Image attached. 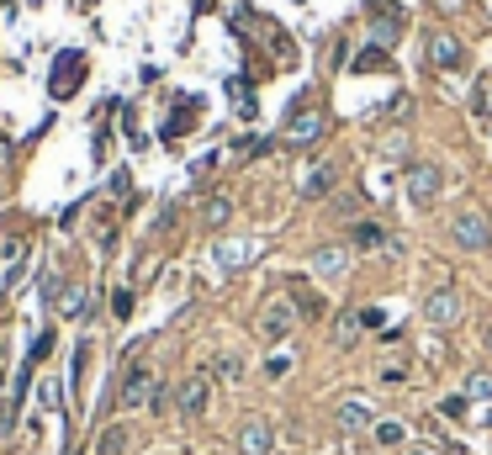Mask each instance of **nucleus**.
<instances>
[{"instance_id": "obj_20", "label": "nucleus", "mask_w": 492, "mask_h": 455, "mask_svg": "<svg viewBox=\"0 0 492 455\" xmlns=\"http://www.w3.org/2000/svg\"><path fill=\"white\" fill-rule=\"evenodd\" d=\"M349 243H355V249H381L387 233H381L376 223H355V228H349Z\"/></svg>"}, {"instance_id": "obj_5", "label": "nucleus", "mask_w": 492, "mask_h": 455, "mask_svg": "<svg viewBox=\"0 0 492 455\" xmlns=\"http://www.w3.org/2000/svg\"><path fill=\"white\" fill-rule=\"evenodd\" d=\"M450 239L461 243L466 254H482L492 243V223L482 213H456V223H450Z\"/></svg>"}, {"instance_id": "obj_7", "label": "nucleus", "mask_w": 492, "mask_h": 455, "mask_svg": "<svg viewBox=\"0 0 492 455\" xmlns=\"http://www.w3.org/2000/svg\"><path fill=\"white\" fill-rule=\"evenodd\" d=\"M80 80H85V54H80V48H74V54H59V64H54V80H48L54 101L74 95V91H80Z\"/></svg>"}, {"instance_id": "obj_13", "label": "nucleus", "mask_w": 492, "mask_h": 455, "mask_svg": "<svg viewBox=\"0 0 492 455\" xmlns=\"http://www.w3.org/2000/svg\"><path fill=\"white\" fill-rule=\"evenodd\" d=\"M366 329H370L366 307H349V312H339V323H334V344H339V350H349V344H360Z\"/></svg>"}, {"instance_id": "obj_11", "label": "nucleus", "mask_w": 492, "mask_h": 455, "mask_svg": "<svg viewBox=\"0 0 492 455\" xmlns=\"http://www.w3.org/2000/svg\"><path fill=\"white\" fill-rule=\"evenodd\" d=\"M429 64L445 74V69H461L466 64V48L461 37H450V32H429Z\"/></svg>"}, {"instance_id": "obj_3", "label": "nucleus", "mask_w": 492, "mask_h": 455, "mask_svg": "<svg viewBox=\"0 0 492 455\" xmlns=\"http://www.w3.org/2000/svg\"><path fill=\"white\" fill-rule=\"evenodd\" d=\"M207 402H212V376L196 371V376H185L181 387H175V419H181V424H196V419L207 413Z\"/></svg>"}, {"instance_id": "obj_16", "label": "nucleus", "mask_w": 492, "mask_h": 455, "mask_svg": "<svg viewBox=\"0 0 492 455\" xmlns=\"http://www.w3.org/2000/svg\"><path fill=\"white\" fill-rule=\"evenodd\" d=\"M339 181L334 164H308V175H302V196H329Z\"/></svg>"}, {"instance_id": "obj_29", "label": "nucleus", "mask_w": 492, "mask_h": 455, "mask_svg": "<svg viewBox=\"0 0 492 455\" xmlns=\"http://www.w3.org/2000/svg\"><path fill=\"white\" fill-rule=\"evenodd\" d=\"M64 312L80 318V312H85V292H69V297H64Z\"/></svg>"}, {"instance_id": "obj_12", "label": "nucleus", "mask_w": 492, "mask_h": 455, "mask_svg": "<svg viewBox=\"0 0 492 455\" xmlns=\"http://www.w3.org/2000/svg\"><path fill=\"white\" fill-rule=\"evenodd\" d=\"M212 254H217V271H244L249 260L260 254V243H254V239H222Z\"/></svg>"}, {"instance_id": "obj_6", "label": "nucleus", "mask_w": 492, "mask_h": 455, "mask_svg": "<svg viewBox=\"0 0 492 455\" xmlns=\"http://www.w3.org/2000/svg\"><path fill=\"white\" fill-rule=\"evenodd\" d=\"M233 445H239V455H271L276 450V424L271 419H244Z\"/></svg>"}, {"instance_id": "obj_26", "label": "nucleus", "mask_w": 492, "mask_h": 455, "mask_svg": "<svg viewBox=\"0 0 492 455\" xmlns=\"http://www.w3.org/2000/svg\"><path fill=\"white\" fill-rule=\"evenodd\" d=\"M477 112H482V117L492 122V74L482 80V85H477Z\"/></svg>"}, {"instance_id": "obj_2", "label": "nucleus", "mask_w": 492, "mask_h": 455, "mask_svg": "<svg viewBox=\"0 0 492 455\" xmlns=\"http://www.w3.org/2000/svg\"><path fill=\"white\" fill-rule=\"evenodd\" d=\"M402 191H408L413 207H434L439 191H445V170L429 164V159H424V164H408V170H402Z\"/></svg>"}, {"instance_id": "obj_34", "label": "nucleus", "mask_w": 492, "mask_h": 455, "mask_svg": "<svg viewBox=\"0 0 492 455\" xmlns=\"http://www.w3.org/2000/svg\"><path fill=\"white\" fill-rule=\"evenodd\" d=\"M487 138H492V122H487Z\"/></svg>"}, {"instance_id": "obj_17", "label": "nucleus", "mask_w": 492, "mask_h": 455, "mask_svg": "<svg viewBox=\"0 0 492 455\" xmlns=\"http://www.w3.org/2000/svg\"><path fill=\"white\" fill-rule=\"evenodd\" d=\"M291 307H297L302 318H323V297H318V292H308L302 281H291Z\"/></svg>"}, {"instance_id": "obj_14", "label": "nucleus", "mask_w": 492, "mask_h": 455, "mask_svg": "<svg viewBox=\"0 0 492 455\" xmlns=\"http://www.w3.org/2000/svg\"><path fill=\"white\" fill-rule=\"evenodd\" d=\"M339 429H355V434H360V429H370L376 424V413H370V402L366 397H344V402H339Z\"/></svg>"}, {"instance_id": "obj_9", "label": "nucleus", "mask_w": 492, "mask_h": 455, "mask_svg": "<svg viewBox=\"0 0 492 455\" xmlns=\"http://www.w3.org/2000/svg\"><path fill=\"white\" fill-rule=\"evenodd\" d=\"M366 37L381 48V54H387V48L402 37V16H398V5H392V0H376V22L366 27Z\"/></svg>"}, {"instance_id": "obj_28", "label": "nucleus", "mask_w": 492, "mask_h": 455, "mask_svg": "<svg viewBox=\"0 0 492 455\" xmlns=\"http://www.w3.org/2000/svg\"><path fill=\"white\" fill-rule=\"evenodd\" d=\"M466 413V397H445V402H439V419H461Z\"/></svg>"}, {"instance_id": "obj_23", "label": "nucleus", "mask_w": 492, "mask_h": 455, "mask_svg": "<svg viewBox=\"0 0 492 455\" xmlns=\"http://www.w3.org/2000/svg\"><path fill=\"white\" fill-rule=\"evenodd\" d=\"M222 381H244V355H217V365H212Z\"/></svg>"}, {"instance_id": "obj_4", "label": "nucleus", "mask_w": 492, "mask_h": 455, "mask_svg": "<svg viewBox=\"0 0 492 455\" xmlns=\"http://www.w3.org/2000/svg\"><path fill=\"white\" fill-rule=\"evenodd\" d=\"M323 112L318 106H297L291 117H286V133H280V143H291V149H308V143H318L323 138Z\"/></svg>"}, {"instance_id": "obj_27", "label": "nucleus", "mask_w": 492, "mask_h": 455, "mask_svg": "<svg viewBox=\"0 0 492 455\" xmlns=\"http://www.w3.org/2000/svg\"><path fill=\"white\" fill-rule=\"evenodd\" d=\"M48 350H54V334H43V339H37V344H32V355H27V365H22V371H32V365L43 361Z\"/></svg>"}, {"instance_id": "obj_31", "label": "nucleus", "mask_w": 492, "mask_h": 455, "mask_svg": "<svg viewBox=\"0 0 492 455\" xmlns=\"http://www.w3.org/2000/svg\"><path fill=\"white\" fill-rule=\"evenodd\" d=\"M434 5H439V11H456V5H461V0H434Z\"/></svg>"}, {"instance_id": "obj_30", "label": "nucleus", "mask_w": 492, "mask_h": 455, "mask_svg": "<svg viewBox=\"0 0 492 455\" xmlns=\"http://www.w3.org/2000/svg\"><path fill=\"white\" fill-rule=\"evenodd\" d=\"M112 312H117V318H127V312H133V292H117V297H112Z\"/></svg>"}, {"instance_id": "obj_25", "label": "nucleus", "mask_w": 492, "mask_h": 455, "mask_svg": "<svg viewBox=\"0 0 492 455\" xmlns=\"http://www.w3.org/2000/svg\"><path fill=\"white\" fill-rule=\"evenodd\" d=\"M355 69H392V59H387L381 48H366V54L355 59Z\"/></svg>"}, {"instance_id": "obj_32", "label": "nucleus", "mask_w": 492, "mask_h": 455, "mask_svg": "<svg viewBox=\"0 0 492 455\" xmlns=\"http://www.w3.org/2000/svg\"><path fill=\"white\" fill-rule=\"evenodd\" d=\"M482 344H487V350H492V323H487V334H482Z\"/></svg>"}, {"instance_id": "obj_15", "label": "nucleus", "mask_w": 492, "mask_h": 455, "mask_svg": "<svg viewBox=\"0 0 492 455\" xmlns=\"http://www.w3.org/2000/svg\"><path fill=\"white\" fill-rule=\"evenodd\" d=\"M312 271L323 275V281H339V275L349 271V249H318V254H312Z\"/></svg>"}, {"instance_id": "obj_24", "label": "nucleus", "mask_w": 492, "mask_h": 455, "mask_svg": "<svg viewBox=\"0 0 492 455\" xmlns=\"http://www.w3.org/2000/svg\"><path fill=\"white\" fill-rule=\"evenodd\" d=\"M402 440H408V429H402L398 419H387V424H376V445H387V450H392V445H402Z\"/></svg>"}, {"instance_id": "obj_22", "label": "nucleus", "mask_w": 492, "mask_h": 455, "mask_svg": "<svg viewBox=\"0 0 492 455\" xmlns=\"http://www.w3.org/2000/svg\"><path fill=\"white\" fill-rule=\"evenodd\" d=\"M191 106H196V101H191V95H181V112L164 122V138H181L185 127H191Z\"/></svg>"}, {"instance_id": "obj_10", "label": "nucleus", "mask_w": 492, "mask_h": 455, "mask_svg": "<svg viewBox=\"0 0 492 455\" xmlns=\"http://www.w3.org/2000/svg\"><path fill=\"white\" fill-rule=\"evenodd\" d=\"M424 318H429L434 329H450V323H461V297H456V286H439V292H429V302H424Z\"/></svg>"}, {"instance_id": "obj_33", "label": "nucleus", "mask_w": 492, "mask_h": 455, "mask_svg": "<svg viewBox=\"0 0 492 455\" xmlns=\"http://www.w3.org/2000/svg\"><path fill=\"white\" fill-rule=\"evenodd\" d=\"M408 455H434V450H408Z\"/></svg>"}, {"instance_id": "obj_18", "label": "nucleus", "mask_w": 492, "mask_h": 455, "mask_svg": "<svg viewBox=\"0 0 492 455\" xmlns=\"http://www.w3.org/2000/svg\"><path fill=\"white\" fill-rule=\"evenodd\" d=\"M228 217H233V202H228V196H207V202H202V223H207V228H222Z\"/></svg>"}, {"instance_id": "obj_19", "label": "nucleus", "mask_w": 492, "mask_h": 455, "mask_svg": "<svg viewBox=\"0 0 492 455\" xmlns=\"http://www.w3.org/2000/svg\"><path fill=\"white\" fill-rule=\"evenodd\" d=\"M123 450H127V429H123V424L101 429V440H95V455H123Z\"/></svg>"}, {"instance_id": "obj_21", "label": "nucleus", "mask_w": 492, "mask_h": 455, "mask_svg": "<svg viewBox=\"0 0 492 455\" xmlns=\"http://www.w3.org/2000/svg\"><path fill=\"white\" fill-rule=\"evenodd\" d=\"M492 397V371H471L466 376V402H487Z\"/></svg>"}, {"instance_id": "obj_1", "label": "nucleus", "mask_w": 492, "mask_h": 455, "mask_svg": "<svg viewBox=\"0 0 492 455\" xmlns=\"http://www.w3.org/2000/svg\"><path fill=\"white\" fill-rule=\"evenodd\" d=\"M159 376L149 371V365H133L123 376V387H117V408L123 413H138V408H159Z\"/></svg>"}, {"instance_id": "obj_8", "label": "nucleus", "mask_w": 492, "mask_h": 455, "mask_svg": "<svg viewBox=\"0 0 492 455\" xmlns=\"http://www.w3.org/2000/svg\"><path fill=\"white\" fill-rule=\"evenodd\" d=\"M291 329H297V307H291V297H276V302L260 312V334L265 339H291Z\"/></svg>"}]
</instances>
